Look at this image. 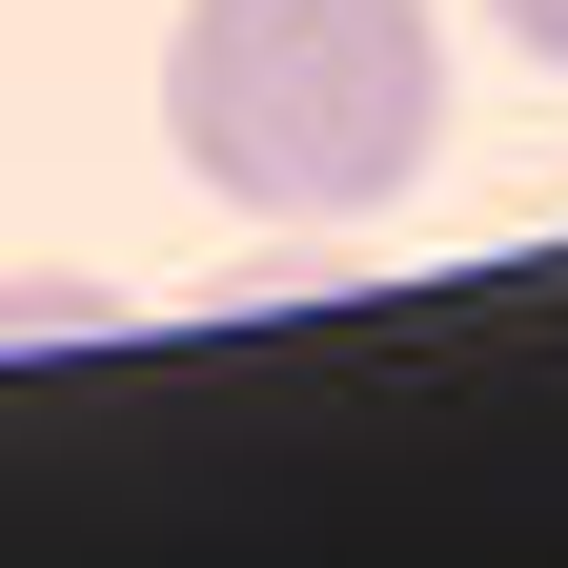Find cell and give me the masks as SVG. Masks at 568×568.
<instances>
[{
  "instance_id": "cell-3",
  "label": "cell",
  "mask_w": 568,
  "mask_h": 568,
  "mask_svg": "<svg viewBox=\"0 0 568 568\" xmlns=\"http://www.w3.org/2000/svg\"><path fill=\"white\" fill-rule=\"evenodd\" d=\"M487 21H508V41L548 61V82H568V0H487Z\"/></svg>"
},
{
  "instance_id": "cell-2",
  "label": "cell",
  "mask_w": 568,
  "mask_h": 568,
  "mask_svg": "<svg viewBox=\"0 0 568 568\" xmlns=\"http://www.w3.org/2000/svg\"><path fill=\"white\" fill-rule=\"evenodd\" d=\"M122 305H102V284H0V345H102Z\"/></svg>"
},
{
  "instance_id": "cell-1",
  "label": "cell",
  "mask_w": 568,
  "mask_h": 568,
  "mask_svg": "<svg viewBox=\"0 0 568 568\" xmlns=\"http://www.w3.org/2000/svg\"><path fill=\"white\" fill-rule=\"evenodd\" d=\"M163 142L244 224H366L447 142V21L426 0H183Z\"/></svg>"
}]
</instances>
